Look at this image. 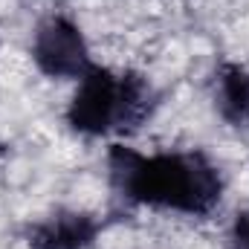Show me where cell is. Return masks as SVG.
I'll return each instance as SVG.
<instances>
[{
	"instance_id": "3957f363",
	"label": "cell",
	"mask_w": 249,
	"mask_h": 249,
	"mask_svg": "<svg viewBox=\"0 0 249 249\" xmlns=\"http://www.w3.org/2000/svg\"><path fill=\"white\" fill-rule=\"evenodd\" d=\"M32 58L41 72L53 78H81L93 67L81 29L67 18H50L38 26Z\"/></svg>"
},
{
	"instance_id": "5b68a950",
	"label": "cell",
	"mask_w": 249,
	"mask_h": 249,
	"mask_svg": "<svg viewBox=\"0 0 249 249\" xmlns=\"http://www.w3.org/2000/svg\"><path fill=\"white\" fill-rule=\"evenodd\" d=\"M214 102L220 116L235 127L249 124V70L241 64H220L214 78Z\"/></svg>"
},
{
	"instance_id": "8992f818",
	"label": "cell",
	"mask_w": 249,
	"mask_h": 249,
	"mask_svg": "<svg viewBox=\"0 0 249 249\" xmlns=\"http://www.w3.org/2000/svg\"><path fill=\"white\" fill-rule=\"evenodd\" d=\"M122 84V116H119V133H133L151 119L154 107H157V96L154 87L145 75L139 72H122L119 75Z\"/></svg>"
},
{
	"instance_id": "6da1fadb",
	"label": "cell",
	"mask_w": 249,
	"mask_h": 249,
	"mask_svg": "<svg viewBox=\"0 0 249 249\" xmlns=\"http://www.w3.org/2000/svg\"><path fill=\"white\" fill-rule=\"evenodd\" d=\"M107 168L119 197L154 209L203 217L220 203L223 194L217 165L200 151L142 157L124 145H113Z\"/></svg>"
},
{
	"instance_id": "7a4b0ae2",
	"label": "cell",
	"mask_w": 249,
	"mask_h": 249,
	"mask_svg": "<svg viewBox=\"0 0 249 249\" xmlns=\"http://www.w3.org/2000/svg\"><path fill=\"white\" fill-rule=\"evenodd\" d=\"M119 116H122V84L119 75H113L105 67H90L78 78V90L70 102L67 122L72 130L87 136H102L116 130L119 133Z\"/></svg>"
},
{
	"instance_id": "52a82bcc",
	"label": "cell",
	"mask_w": 249,
	"mask_h": 249,
	"mask_svg": "<svg viewBox=\"0 0 249 249\" xmlns=\"http://www.w3.org/2000/svg\"><path fill=\"white\" fill-rule=\"evenodd\" d=\"M232 249H249V209H244L232 223Z\"/></svg>"
},
{
	"instance_id": "277c9868",
	"label": "cell",
	"mask_w": 249,
	"mask_h": 249,
	"mask_svg": "<svg viewBox=\"0 0 249 249\" xmlns=\"http://www.w3.org/2000/svg\"><path fill=\"white\" fill-rule=\"evenodd\" d=\"M99 235V220L81 212H61L29 232V249H87Z\"/></svg>"
}]
</instances>
